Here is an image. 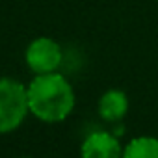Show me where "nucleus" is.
I'll return each instance as SVG.
<instances>
[{
	"label": "nucleus",
	"mask_w": 158,
	"mask_h": 158,
	"mask_svg": "<svg viewBox=\"0 0 158 158\" xmlns=\"http://www.w3.org/2000/svg\"><path fill=\"white\" fill-rule=\"evenodd\" d=\"M30 114L45 123L65 121L74 108V91L69 80L56 73L35 74V78L26 86Z\"/></svg>",
	"instance_id": "1"
},
{
	"label": "nucleus",
	"mask_w": 158,
	"mask_h": 158,
	"mask_svg": "<svg viewBox=\"0 0 158 158\" xmlns=\"http://www.w3.org/2000/svg\"><path fill=\"white\" fill-rule=\"evenodd\" d=\"M30 114L28 89L13 78H0V134L13 132Z\"/></svg>",
	"instance_id": "2"
},
{
	"label": "nucleus",
	"mask_w": 158,
	"mask_h": 158,
	"mask_svg": "<svg viewBox=\"0 0 158 158\" xmlns=\"http://www.w3.org/2000/svg\"><path fill=\"white\" fill-rule=\"evenodd\" d=\"M24 60L35 74H47V73L58 71L63 60V52H61V47L54 39L37 37L28 45L24 52Z\"/></svg>",
	"instance_id": "3"
},
{
	"label": "nucleus",
	"mask_w": 158,
	"mask_h": 158,
	"mask_svg": "<svg viewBox=\"0 0 158 158\" xmlns=\"http://www.w3.org/2000/svg\"><path fill=\"white\" fill-rule=\"evenodd\" d=\"M82 158H123V147L119 139L104 130L91 132L82 147H80Z\"/></svg>",
	"instance_id": "4"
},
{
	"label": "nucleus",
	"mask_w": 158,
	"mask_h": 158,
	"mask_svg": "<svg viewBox=\"0 0 158 158\" xmlns=\"http://www.w3.org/2000/svg\"><path fill=\"white\" fill-rule=\"evenodd\" d=\"M127 112H128V99L121 89H110L99 99V115L108 123L121 121L127 115Z\"/></svg>",
	"instance_id": "5"
},
{
	"label": "nucleus",
	"mask_w": 158,
	"mask_h": 158,
	"mask_svg": "<svg viewBox=\"0 0 158 158\" xmlns=\"http://www.w3.org/2000/svg\"><path fill=\"white\" fill-rule=\"evenodd\" d=\"M123 158H158V138H134L127 147H123Z\"/></svg>",
	"instance_id": "6"
},
{
	"label": "nucleus",
	"mask_w": 158,
	"mask_h": 158,
	"mask_svg": "<svg viewBox=\"0 0 158 158\" xmlns=\"http://www.w3.org/2000/svg\"><path fill=\"white\" fill-rule=\"evenodd\" d=\"M23 158H24V156H23Z\"/></svg>",
	"instance_id": "7"
}]
</instances>
